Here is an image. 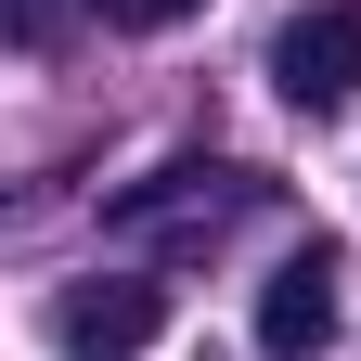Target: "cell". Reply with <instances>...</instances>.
<instances>
[{
	"mask_svg": "<svg viewBox=\"0 0 361 361\" xmlns=\"http://www.w3.org/2000/svg\"><path fill=\"white\" fill-rule=\"evenodd\" d=\"M336 284H348V271H336V245H297V258L258 284V348H271V361L336 348V323H348V310H336Z\"/></svg>",
	"mask_w": 361,
	"mask_h": 361,
	"instance_id": "3",
	"label": "cell"
},
{
	"mask_svg": "<svg viewBox=\"0 0 361 361\" xmlns=\"http://www.w3.org/2000/svg\"><path fill=\"white\" fill-rule=\"evenodd\" d=\"M90 13H104V26H142V39H155V26H194L207 0H90Z\"/></svg>",
	"mask_w": 361,
	"mask_h": 361,
	"instance_id": "5",
	"label": "cell"
},
{
	"mask_svg": "<svg viewBox=\"0 0 361 361\" xmlns=\"http://www.w3.org/2000/svg\"><path fill=\"white\" fill-rule=\"evenodd\" d=\"M271 207V180L258 168H219V155H168L155 180H129V194L104 207V233L116 245H168V258H194V245H219L233 219H258Z\"/></svg>",
	"mask_w": 361,
	"mask_h": 361,
	"instance_id": "1",
	"label": "cell"
},
{
	"mask_svg": "<svg viewBox=\"0 0 361 361\" xmlns=\"http://www.w3.org/2000/svg\"><path fill=\"white\" fill-rule=\"evenodd\" d=\"M168 336V284H142V271H90V284L52 297V348L65 361H142Z\"/></svg>",
	"mask_w": 361,
	"mask_h": 361,
	"instance_id": "2",
	"label": "cell"
},
{
	"mask_svg": "<svg viewBox=\"0 0 361 361\" xmlns=\"http://www.w3.org/2000/svg\"><path fill=\"white\" fill-rule=\"evenodd\" d=\"M271 90H284L297 116H336L361 90V13H297L284 39H271Z\"/></svg>",
	"mask_w": 361,
	"mask_h": 361,
	"instance_id": "4",
	"label": "cell"
}]
</instances>
